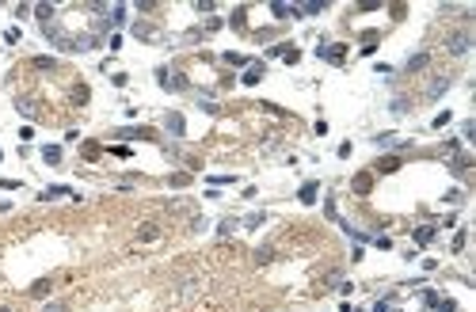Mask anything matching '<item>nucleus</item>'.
<instances>
[{
  "label": "nucleus",
  "mask_w": 476,
  "mask_h": 312,
  "mask_svg": "<svg viewBox=\"0 0 476 312\" xmlns=\"http://www.w3.org/2000/svg\"><path fill=\"white\" fill-rule=\"evenodd\" d=\"M31 8H34V15H38V23H54V4H31Z\"/></svg>",
  "instance_id": "39448f33"
},
{
  "label": "nucleus",
  "mask_w": 476,
  "mask_h": 312,
  "mask_svg": "<svg viewBox=\"0 0 476 312\" xmlns=\"http://www.w3.org/2000/svg\"><path fill=\"white\" fill-rule=\"evenodd\" d=\"M370 187H374V175H370V171L354 175V190H358V194H370Z\"/></svg>",
  "instance_id": "423d86ee"
},
{
  "label": "nucleus",
  "mask_w": 476,
  "mask_h": 312,
  "mask_svg": "<svg viewBox=\"0 0 476 312\" xmlns=\"http://www.w3.org/2000/svg\"><path fill=\"white\" fill-rule=\"evenodd\" d=\"M42 312H65V305H46Z\"/></svg>",
  "instance_id": "b1692460"
},
{
  "label": "nucleus",
  "mask_w": 476,
  "mask_h": 312,
  "mask_svg": "<svg viewBox=\"0 0 476 312\" xmlns=\"http://www.w3.org/2000/svg\"><path fill=\"white\" fill-rule=\"evenodd\" d=\"M15 107H19V111H23V114H34V111H38V107H34V103H31V99H15Z\"/></svg>",
  "instance_id": "4be33fe9"
},
{
  "label": "nucleus",
  "mask_w": 476,
  "mask_h": 312,
  "mask_svg": "<svg viewBox=\"0 0 476 312\" xmlns=\"http://www.w3.org/2000/svg\"><path fill=\"white\" fill-rule=\"evenodd\" d=\"M0 312H12V309H0Z\"/></svg>",
  "instance_id": "393cba45"
},
{
  "label": "nucleus",
  "mask_w": 476,
  "mask_h": 312,
  "mask_svg": "<svg viewBox=\"0 0 476 312\" xmlns=\"http://www.w3.org/2000/svg\"><path fill=\"white\" fill-rule=\"evenodd\" d=\"M263 221H267V213H252V217H244V225H248V228H259Z\"/></svg>",
  "instance_id": "a211bd4d"
},
{
  "label": "nucleus",
  "mask_w": 476,
  "mask_h": 312,
  "mask_svg": "<svg viewBox=\"0 0 476 312\" xmlns=\"http://www.w3.org/2000/svg\"><path fill=\"white\" fill-rule=\"evenodd\" d=\"M133 34H137V38H149V34H153V27H149V23H133Z\"/></svg>",
  "instance_id": "412c9836"
},
{
  "label": "nucleus",
  "mask_w": 476,
  "mask_h": 312,
  "mask_svg": "<svg viewBox=\"0 0 476 312\" xmlns=\"http://www.w3.org/2000/svg\"><path fill=\"white\" fill-rule=\"evenodd\" d=\"M446 88H449V76H438V80L431 84V92H427V95H431V99H438V95H442Z\"/></svg>",
  "instance_id": "9d476101"
},
{
  "label": "nucleus",
  "mask_w": 476,
  "mask_h": 312,
  "mask_svg": "<svg viewBox=\"0 0 476 312\" xmlns=\"http://www.w3.org/2000/svg\"><path fill=\"white\" fill-rule=\"evenodd\" d=\"M61 194H69V187H46V190H42V202H50V198H61Z\"/></svg>",
  "instance_id": "ddd939ff"
},
{
  "label": "nucleus",
  "mask_w": 476,
  "mask_h": 312,
  "mask_svg": "<svg viewBox=\"0 0 476 312\" xmlns=\"http://www.w3.org/2000/svg\"><path fill=\"white\" fill-rule=\"evenodd\" d=\"M34 69L50 72V69H58V61H54V57H34Z\"/></svg>",
  "instance_id": "4468645a"
},
{
  "label": "nucleus",
  "mask_w": 476,
  "mask_h": 312,
  "mask_svg": "<svg viewBox=\"0 0 476 312\" xmlns=\"http://www.w3.org/2000/svg\"><path fill=\"white\" fill-rule=\"evenodd\" d=\"M137 236H141V240H157V236H160V228H157V225H145L141 232H137Z\"/></svg>",
  "instance_id": "6ab92c4d"
},
{
  "label": "nucleus",
  "mask_w": 476,
  "mask_h": 312,
  "mask_svg": "<svg viewBox=\"0 0 476 312\" xmlns=\"http://www.w3.org/2000/svg\"><path fill=\"white\" fill-rule=\"evenodd\" d=\"M157 80L164 88H175V92H179V88H187V76H179V72H168V69H157Z\"/></svg>",
  "instance_id": "7ed1b4c3"
},
{
  "label": "nucleus",
  "mask_w": 476,
  "mask_h": 312,
  "mask_svg": "<svg viewBox=\"0 0 476 312\" xmlns=\"http://www.w3.org/2000/svg\"><path fill=\"white\" fill-rule=\"evenodd\" d=\"M317 57H324V61L339 65V61L347 57V46H343V42H335V46H317Z\"/></svg>",
  "instance_id": "f257e3e1"
},
{
  "label": "nucleus",
  "mask_w": 476,
  "mask_h": 312,
  "mask_svg": "<svg viewBox=\"0 0 476 312\" xmlns=\"http://www.w3.org/2000/svg\"><path fill=\"white\" fill-rule=\"evenodd\" d=\"M31 293H34V297H46V293H50V282H46V278H42V282H38V285H31Z\"/></svg>",
  "instance_id": "aec40b11"
},
{
  "label": "nucleus",
  "mask_w": 476,
  "mask_h": 312,
  "mask_svg": "<svg viewBox=\"0 0 476 312\" xmlns=\"http://www.w3.org/2000/svg\"><path fill=\"white\" fill-rule=\"evenodd\" d=\"M271 12H274V19H289V15H293V8H289V4H282V0H274Z\"/></svg>",
  "instance_id": "6e6552de"
},
{
  "label": "nucleus",
  "mask_w": 476,
  "mask_h": 312,
  "mask_svg": "<svg viewBox=\"0 0 476 312\" xmlns=\"http://www.w3.org/2000/svg\"><path fill=\"white\" fill-rule=\"evenodd\" d=\"M396 168H400V160H396V156H385V160L377 164V171H396Z\"/></svg>",
  "instance_id": "dca6fc26"
},
{
  "label": "nucleus",
  "mask_w": 476,
  "mask_h": 312,
  "mask_svg": "<svg viewBox=\"0 0 476 312\" xmlns=\"http://www.w3.org/2000/svg\"><path fill=\"white\" fill-rule=\"evenodd\" d=\"M324 8H328L324 0H309V4H301V12H305V15H320Z\"/></svg>",
  "instance_id": "f8f14e48"
},
{
  "label": "nucleus",
  "mask_w": 476,
  "mask_h": 312,
  "mask_svg": "<svg viewBox=\"0 0 476 312\" xmlns=\"http://www.w3.org/2000/svg\"><path fill=\"white\" fill-rule=\"evenodd\" d=\"M164 126H168L172 137H183V133H187V129H183V114H179V111H168V114H164Z\"/></svg>",
  "instance_id": "20e7f679"
},
{
  "label": "nucleus",
  "mask_w": 476,
  "mask_h": 312,
  "mask_svg": "<svg viewBox=\"0 0 476 312\" xmlns=\"http://www.w3.org/2000/svg\"><path fill=\"white\" fill-rule=\"evenodd\" d=\"M259 76H263V69H259V65H252V69L244 72V84H259Z\"/></svg>",
  "instance_id": "2eb2a0df"
},
{
  "label": "nucleus",
  "mask_w": 476,
  "mask_h": 312,
  "mask_svg": "<svg viewBox=\"0 0 476 312\" xmlns=\"http://www.w3.org/2000/svg\"><path fill=\"white\" fill-rule=\"evenodd\" d=\"M431 236H434V225H423V228H415V240H419V244H427Z\"/></svg>",
  "instance_id": "f3484780"
},
{
  "label": "nucleus",
  "mask_w": 476,
  "mask_h": 312,
  "mask_svg": "<svg viewBox=\"0 0 476 312\" xmlns=\"http://www.w3.org/2000/svg\"><path fill=\"white\" fill-rule=\"evenodd\" d=\"M42 160L46 164H61V149L58 145H42Z\"/></svg>",
  "instance_id": "0eeeda50"
},
{
  "label": "nucleus",
  "mask_w": 476,
  "mask_h": 312,
  "mask_svg": "<svg viewBox=\"0 0 476 312\" xmlns=\"http://www.w3.org/2000/svg\"><path fill=\"white\" fill-rule=\"evenodd\" d=\"M469 46H473V38H469V31H457V34H449L446 50H449V54H465Z\"/></svg>",
  "instance_id": "f03ea898"
},
{
  "label": "nucleus",
  "mask_w": 476,
  "mask_h": 312,
  "mask_svg": "<svg viewBox=\"0 0 476 312\" xmlns=\"http://www.w3.org/2000/svg\"><path fill=\"white\" fill-rule=\"evenodd\" d=\"M427 61H431V54H412V57H408V69H412V72H419L423 65H427Z\"/></svg>",
  "instance_id": "1a4fd4ad"
},
{
  "label": "nucleus",
  "mask_w": 476,
  "mask_h": 312,
  "mask_svg": "<svg viewBox=\"0 0 476 312\" xmlns=\"http://www.w3.org/2000/svg\"><path fill=\"white\" fill-rule=\"evenodd\" d=\"M317 190H320L317 183H305L301 187V202H305V206H313V202H317Z\"/></svg>",
  "instance_id": "9b49d317"
},
{
  "label": "nucleus",
  "mask_w": 476,
  "mask_h": 312,
  "mask_svg": "<svg viewBox=\"0 0 476 312\" xmlns=\"http://www.w3.org/2000/svg\"><path fill=\"white\" fill-rule=\"evenodd\" d=\"M377 8H385V4H377V0H362L358 12H377Z\"/></svg>",
  "instance_id": "5701e85b"
}]
</instances>
